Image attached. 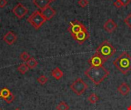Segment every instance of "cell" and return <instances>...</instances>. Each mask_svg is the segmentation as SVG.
<instances>
[{
  "mask_svg": "<svg viewBox=\"0 0 131 110\" xmlns=\"http://www.w3.org/2000/svg\"><path fill=\"white\" fill-rule=\"evenodd\" d=\"M88 4H89L88 0H78V5L82 8H85Z\"/></svg>",
  "mask_w": 131,
  "mask_h": 110,
  "instance_id": "cell-25",
  "label": "cell"
},
{
  "mask_svg": "<svg viewBox=\"0 0 131 110\" xmlns=\"http://www.w3.org/2000/svg\"><path fill=\"white\" fill-rule=\"evenodd\" d=\"M28 22L30 23L35 29L40 28L42 25L46 21L45 18L41 15V11H35L27 19Z\"/></svg>",
  "mask_w": 131,
  "mask_h": 110,
  "instance_id": "cell-4",
  "label": "cell"
},
{
  "mask_svg": "<svg viewBox=\"0 0 131 110\" xmlns=\"http://www.w3.org/2000/svg\"><path fill=\"white\" fill-rule=\"evenodd\" d=\"M124 23L130 28L131 29V13L130 15H128L125 18H124Z\"/></svg>",
  "mask_w": 131,
  "mask_h": 110,
  "instance_id": "cell-23",
  "label": "cell"
},
{
  "mask_svg": "<svg viewBox=\"0 0 131 110\" xmlns=\"http://www.w3.org/2000/svg\"><path fill=\"white\" fill-rule=\"evenodd\" d=\"M11 93H12L11 91H10L8 88L3 87V88H2L1 90H0V97H2L3 100H5V99L6 97H8Z\"/></svg>",
  "mask_w": 131,
  "mask_h": 110,
  "instance_id": "cell-17",
  "label": "cell"
},
{
  "mask_svg": "<svg viewBox=\"0 0 131 110\" xmlns=\"http://www.w3.org/2000/svg\"><path fill=\"white\" fill-rule=\"evenodd\" d=\"M86 28H87L84 26V25H83L79 21L76 20V21H71L69 23V27H68V30L70 32V34H71V36H73Z\"/></svg>",
  "mask_w": 131,
  "mask_h": 110,
  "instance_id": "cell-6",
  "label": "cell"
},
{
  "mask_svg": "<svg viewBox=\"0 0 131 110\" xmlns=\"http://www.w3.org/2000/svg\"><path fill=\"white\" fill-rule=\"evenodd\" d=\"M88 63L89 64H91V67H101V66H103V64L105 63V61L101 56H99L97 54L95 53L88 60Z\"/></svg>",
  "mask_w": 131,
  "mask_h": 110,
  "instance_id": "cell-9",
  "label": "cell"
},
{
  "mask_svg": "<svg viewBox=\"0 0 131 110\" xmlns=\"http://www.w3.org/2000/svg\"><path fill=\"white\" fill-rule=\"evenodd\" d=\"M17 40V36L12 32V31H8L4 35L3 37V41L8 45L13 44Z\"/></svg>",
  "mask_w": 131,
  "mask_h": 110,
  "instance_id": "cell-12",
  "label": "cell"
},
{
  "mask_svg": "<svg viewBox=\"0 0 131 110\" xmlns=\"http://www.w3.org/2000/svg\"><path fill=\"white\" fill-rule=\"evenodd\" d=\"M50 0H33V3L35 6H37L38 8L42 10L45 7L48 6L50 4Z\"/></svg>",
  "mask_w": 131,
  "mask_h": 110,
  "instance_id": "cell-14",
  "label": "cell"
},
{
  "mask_svg": "<svg viewBox=\"0 0 131 110\" xmlns=\"http://www.w3.org/2000/svg\"><path fill=\"white\" fill-rule=\"evenodd\" d=\"M127 110H131V105H130V106H129L127 107Z\"/></svg>",
  "mask_w": 131,
  "mask_h": 110,
  "instance_id": "cell-29",
  "label": "cell"
},
{
  "mask_svg": "<svg viewBox=\"0 0 131 110\" xmlns=\"http://www.w3.org/2000/svg\"><path fill=\"white\" fill-rule=\"evenodd\" d=\"M116 68L126 75L131 70V56L126 51H124L113 62Z\"/></svg>",
  "mask_w": 131,
  "mask_h": 110,
  "instance_id": "cell-2",
  "label": "cell"
},
{
  "mask_svg": "<svg viewBox=\"0 0 131 110\" xmlns=\"http://www.w3.org/2000/svg\"><path fill=\"white\" fill-rule=\"evenodd\" d=\"M84 74L95 85H99L110 75V71L103 66L91 67L85 70Z\"/></svg>",
  "mask_w": 131,
  "mask_h": 110,
  "instance_id": "cell-1",
  "label": "cell"
},
{
  "mask_svg": "<svg viewBox=\"0 0 131 110\" xmlns=\"http://www.w3.org/2000/svg\"><path fill=\"white\" fill-rule=\"evenodd\" d=\"M70 107L69 106L65 103V102H60L58 106H56V109L57 110H69Z\"/></svg>",
  "mask_w": 131,
  "mask_h": 110,
  "instance_id": "cell-20",
  "label": "cell"
},
{
  "mask_svg": "<svg viewBox=\"0 0 131 110\" xmlns=\"http://www.w3.org/2000/svg\"><path fill=\"white\" fill-rule=\"evenodd\" d=\"M0 110H2V109H0Z\"/></svg>",
  "mask_w": 131,
  "mask_h": 110,
  "instance_id": "cell-32",
  "label": "cell"
},
{
  "mask_svg": "<svg viewBox=\"0 0 131 110\" xmlns=\"http://www.w3.org/2000/svg\"><path fill=\"white\" fill-rule=\"evenodd\" d=\"M41 13L43 15V17L45 18L46 21H49L54 16L56 11L53 8H51L50 5H48V6L45 7V8H43L41 11Z\"/></svg>",
  "mask_w": 131,
  "mask_h": 110,
  "instance_id": "cell-10",
  "label": "cell"
},
{
  "mask_svg": "<svg viewBox=\"0 0 131 110\" xmlns=\"http://www.w3.org/2000/svg\"><path fill=\"white\" fill-rule=\"evenodd\" d=\"M12 12L15 14V15L18 18V19H21L22 18H24L28 12V8L24 6L22 4L18 3L15 6H14V8H12Z\"/></svg>",
  "mask_w": 131,
  "mask_h": 110,
  "instance_id": "cell-7",
  "label": "cell"
},
{
  "mask_svg": "<svg viewBox=\"0 0 131 110\" xmlns=\"http://www.w3.org/2000/svg\"><path fill=\"white\" fill-rule=\"evenodd\" d=\"M123 5V6H127V5L130 4V2H131V0H120Z\"/></svg>",
  "mask_w": 131,
  "mask_h": 110,
  "instance_id": "cell-28",
  "label": "cell"
},
{
  "mask_svg": "<svg viewBox=\"0 0 131 110\" xmlns=\"http://www.w3.org/2000/svg\"><path fill=\"white\" fill-rule=\"evenodd\" d=\"M114 6H116L117 8H120L123 7V5H122L121 2L120 0H116V1L114 2Z\"/></svg>",
  "mask_w": 131,
  "mask_h": 110,
  "instance_id": "cell-26",
  "label": "cell"
},
{
  "mask_svg": "<svg viewBox=\"0 0 131 110\" xmlns=\"http://www.w3.org/2000/svg\"><path fill=\"white\" fill-rule=\"evenodd\" d=\"M48 77H47L46 76H45V75H41V76H40L39 77H38V79H37L38 83H40L41 85H45V84L48 82Z\"/></svg>",
  "mask_w": 131,
  "mask_h": 110,
  "instance_id": "cell-21",
  "label": "cell"
},
{
  "mask_svg": "<svg viewBox=\"0 0 131 110\" xmlns=\"http://www.w3.org/2000/svg\"><path fill=\"white\" fill-rule=\"evenodd\" d=\"M89 37H90V35H89V33H88V31L87 28L72 36V38L74 39V41H76L79 44H82L84 42H85L89 38Z\"/></svg>",
  "mask_w": 131,
  "mask_h": 110,
  "instance_id": "cell-8",
  "label": "cell"
},
{
  "mask_svg": "<svg viewBox=\"0 0 131 110\" xmlns=\"http://www.w3.org/2000/svg\"><path fill=\"white\" fill-rule=\"evenodd\" d=\"M15 110H21V109H18H18H15Z\"/></svg>",
  "mask_w": 131,
  "mask_h": 110,
  "instance_id": "cell-30",
  "label": "cell"
},
{
  "mask_svg": "<svg viewBox=\"0 0 131 110\" xmlns=\"http://www.w3.org/2000/svg\"><path fill=\"white\" fill-rule=\"evenodd\" d=\"M8 2L7 0H0V8H4L7 5Z\"/></svg>",
  "mask_w": 131,
  "mask_h": 110,
  "instance_id": "cell-27",
  "label": "cell"
},
{
  "mask_svg": "<svg viewBox=\"0 0 131 110\" xmlns=\"http://www.w3.org/2000/svg\"><path fill=\"white\" fill-rule=\"evenodd\" d=\"M51 2H53V1H54V0H50Z\"/></svg>",
  "mask_w": 131,
  "mask_h": 110,
  "instance_id": "cell-31",
  "label": "cell"
},
{
  "mask_svg": "<svg viewBox=\"0 0 131 110\" xmlns=\"http://www.w3.org/2000/svg\"><path fill=\"white\" fill-rule=\"evenodd\" d=\"M99 100V97L97 94L95 93H92L89 96V97L88 98V101L90 102L92 104H95L96 103H97Z\"/></svg>",
  "mask_w": 131,
  "mask_h": 110,
  "instance_id": "cell-19",
  "label": "cell"
},
{
  "mask_svg": "<svg viewBox=\"0 0 131 110\" xmlns=\"http://www.w3.org/2000/svg\"><path fill=\"white\" fill-rule=\"evenodd\" d=\"M117 91L122 95V96H127L130 92V87L127 83H122L117 88Z\"/></svg>",
  "mask_w": 131,
  "mask_h": 110,
  "instance_id": "cell-13",
  "label": "cell"
},
{
  "mask_svg": "<svg viewBox=\"0 0 131 110\" xmlns=\"http://www.w3.org/2000/svg\"><path fill=\"white\" fill-rule=\"evenodd\" d=\"M20 58H21V60H23V61H27L29 58H30V55L28 54V52H26V51H23L21 54H20Z\"/></svg>",
  "mask_w": 131,
  "mask_h": 110,
  "instance_id": "cell-22",
  "label": "cell"
},
{
  "mask_svg": "<svg viewBox=\"0 0 131 110\" xmlns=\"http://www.w3.org/2000/svg\"><path fill=\"white\" fill-rule=\"evenodd\" d=\"M51 76H52L54 79L59 80H61V79L63 77L64 73H63V71H62L60 68L55 67V68L51 71Z\"/></svg>",
  "mask_w": 131,
  "mask_h": 110,
  "instance_id": "cell-15",
  "label": "cell"
},
{
  "mask_svg": "<svg viewBox=\"0 0 131 110\" xmlns=\"http://www.w3.org/2000/svg\"><path fill=\"white\" fill-rule=\"evenodd\" d=\"M88 86L87 83L80 77L77 78L73 83L70 86L71 90L78 96H81L87 90Z\"/></svg>",
  "mask_w": 131,
  "mask_h": 110,
  "instance_id": "cell-5",
  "label": "cell"
},
{
  "mask_svg": "<svg viewBox=\"0 0 131 110\" xmlns=\"http://www.w3.org/2000/svg\"><path fill=\"white\" fill-rule=\"evenodd\" d=\"M26 64H27V66L28 67V68H30V69H34V68H35V67L38 66V61H37L35 58L30 57V58L26 61Z\"/></svg>",
  "mask_w": 131,
  "mask_h": 110,
  "instance_id": "cell-16",
  "label": "cell"
},
{
  "mask_svg": "<svg viewBox=\"0 0 131 110\" xmlns=\"http://www.w3.org/2000/svg\"><path fill=\"white\" fill-rule=\"evenodd\" d=\"M117 28V23L113 19H111V18H109L105 22V24L104 25V28L108 33H112L113 31H114L116 30Z\"/></svg>",
  "mask_w": 131,
  "mask_h": 110,
  "instance_id": "cell-11",
  "label": "cell"
},
{
  "mask_svg": "<svg viewBox=\"0 0 131 110\" xmlns=\"http://www.w3.org/2000/svg\"><path fill=\"white\" fill-rule=\"evenodd\" d=\"M14 100H15V96L12 94V93H11L8 97H6L4 100L7 103H12L13 101H14Z\"/></svg>",
  "mask_w": 131,
  "mask_h": 110,
  "instance_id": "cell-24",
  "label": "cell"
},
{
  "mask_svg": "<svg viewBox=\"0 0 131 110\" xmlns=\"http://www.w3.org/2000/svg\"><path fill=\"white\" fill-rule=\"evenodd\" d=\"M95 53L101 56L106 62L116 53V48L108 41L105 40L97 47Z\"/></svg>",
  "mask_w": 131,
  "mask_h": 110,
  "instance_id": "cell-3",
  "label": "cell"
},
{
  "mask_svg": "<svg viewBox=\"0 0 131 110\" xmlns=\"http://www.w3.org/2000/svg\"><path fill=\"white\" fill-rule=\"evenodd\" d=\"M28 69H29V68H28V67L27 66V64H25V63H23V64H21L18 67L17 70H18L19 73H21V74H25L26 72H28Z\"/></svg>",
  "mask_w": 131,
  "mask_h": 110,
  "instance_id": "cell-18",
  "label": "cell"
}]
</instances>
